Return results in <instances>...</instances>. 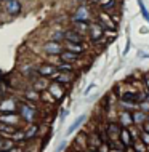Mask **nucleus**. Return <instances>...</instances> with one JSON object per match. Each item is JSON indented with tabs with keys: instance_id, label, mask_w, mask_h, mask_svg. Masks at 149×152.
<instances>
[{
	"instance_id": "obj_1",
	"label": "nucleus",
	"mask_w": 149,
	"mask_h": 152,
	"mask_svg": "<svg viewBox=\"0 0 149 152\" xmlns=\"http://www.w3.org/2000/svg\"><path fill=\"white\" fill-rule=\"evenodd\" d=\"M37 115V110L32 102H21L19 104V117H23L26 122H32Z\"/></svg>"
},
{
	"instance_id": "obj_2",
	"label": "nucleus",
	"mask_w": 149,
	"mask_h": 152,
	"mask_svg": "<svg viewBox=\"0 0 149 152\" xmlns=\"http://www.w3.org/2000/svg\"><path fill=\"white\" fill-rule=\"evenodd\" d=\"M90 39L93 40V42H99V40L103 39V32H104V27L101 26L99 23H95V24H90Z\"/></svg>"
},
{
	"instance_id": "obj_3",
	"label": "nucleus",
	"mask_w": 149,
	"mask_h": 152,
	"mask_svg": "<svg viewBox=\"0 0 149 152\" xmlns=\"http://www.w3.org/2000/svg\"><path fill=\"white\" fill-rule=\"evenodd\" d=\"M43 51L47 53V55H61V51H63V45L59 42H55V40H50L43 45Z\"/></svg>"
},
{
	"instance_id": "obj_4",
	"label": "nucleus",
	"mask_w": 149,
	"mask_h": 152,
	"mask_svg": "<svg viewBox=\"0 0 149 152\" xmlns=\"http://www.w3.org/2000/svg\"><path fill=\"white\" fill-rule=\"evenodd\" d=\"M64 40L66 42H71V43H82L84 42V34L77 32L76 29L64 31Z\"/></svg>"
},
{
	"instance_id": "obj_5",
	"label": "nucleus",
	"mask_w": 149,
	"mask_h": 152,
	"mask_svg": "<svg viewBox=\"0 0 149 152\" xmlns=\"http://www.w3.org/2000/svg\"><path fill=\"white\" fill-rule=\"evenodd\" d=\"M5 10L8 15L11 16H16L21 13V2H18V0H7L5 2Z\"/></svg>"
},
{
	"instance_id": "obj_6",
	"label": "nucleus",
	"mask_w": 149,
	"mask_h": 152,
	"mask_svg": "<svg viewBox=\"0 0 149 152\" xmlns=\"http://www.w3.org/2000/svg\"><path fill=\"white\" fill-rule=\"evenodd\" d=\"M47 90H48V93L51 94V96H55V99H61V98L64 96V88H63V85L58 83V82L50 83Z\"/></svg>"
},
{
	"instance_id": "obj_7",
	"label": "nucleus",
	"mask_w": 149,
	"mask_h": 152,
	"mask_svg": "<svg viewBox=\"0 0 149 152\" xmlns=\"http://www.w3.org/2000/svg\"><path fill=\"white\" fill-rule=\"evenodd\" d=\"M51 79L58 82V83H61V85H66V83H69V82L72 80V72H61V71H56L55 74L51 75Z\"/></svg>"
},
{
	"instance_id": "obj_8",
	"label": "nucleus",
	"mask_w": 149,
	"mask_h": 152,
	"mask_svg": "<svg viewBox=\"0 0 149 152\" xmlns=\"http://www.w3.org/2000/svg\"><path fill=\"white\" fill-rule=\"evenodd\" d=\"M56 71H58L56 66L55 64H50V63L42 64V66H39V67H37V72H39L42 77H47V79H48V77H51Z\"/></svg>"
},
{
	"instance_id": "obj_9",
	"label": "nucleus",
	"mask_w": 149,
	"mask_h": 152,
	"mask_svg": "<svg viewBox=\"0 0 149 152\" xmlns=\"http://www.w3.org/2000/svg\"><path fill=\"white\" fill-rule=\"evenodd\" d=\"M59 58H61L63 63L74 64V63H77V61L80 59V55H79V53H72V51H69V50H63V51H61V55H59Z\"/></svg>"
},
{
	"instance_id": "obj_10",
	"label": "nucleus",
	"mask_w": 149,
	"mask_h": 152,
	"mask_svg": "<svg viewBox=\"0 0 149 152\" xmlns=\"http://www.w3.org/2000/svg\"><path fill=\"white\" fill-rule=\"evenodd\" d=\"M72 19H74V21H88V19H90V11H88V8L84 7V5L79 7Z\"/></svg>"
},
{
	"instance_id": "obj_11",
	"label": "nucleus",
	"mask_w": 149,
	"mask_h": 152,
	"mask_svg": "<svg viewBox=\"0 0 149 152\" xmlns=\"http://www.w3.org/2000/svg\"><path fill=\"white\" fill-rule=\"evenodd\" d=\"M19 117L16 115L15 112H3L0 114V122L2 123H8V125H15V123H18Z\"/></svg>"
},
{
	"instance_id": "obj_12",
	"label": "nucleus",
	"mask_w": 149,
	"mask_h": 152,
	"mask_svg": "<svg viewBox=\"0 0 149 152\" xmlns=\"http://www.w3.org/2000/svg\"><path fill=\"white\" fill-rule=\"evenodd\" d=\"M98 21H99V24H101L104 29H106V27H111V29H114V27H115V24H114V21H112V15H111V18H109V15L99 13Z\"/></svg>"
},
{
	"instance_id": "obj_13",
	"label": "nucleus",
	"mask_w": 149,
	"mask_h": 152,
	"mask_svg": "<svg viewBox=\"0 0 149 152\" xmlns=\"http://www.w3.org/2000/svg\"><path fill=\"white\" fill-rule=\"evenodd\" d=\"M119 138H120L122 144L125 146V147H130L131 142H133V139H131V134H130V131H128V130H120V134H119Z\"/></svg>"
},
{
	"instance_id": "obj_14",
	"label": "nucleus",
	"mask_w": 149,
	"mask_h": 152,
	"mask_svg": "<svg viewBox=\"0 0 149 152\" xmlns=\"http://www.w3.org/2000/svg\"><path fill=\"white\" fill-rule=\"evenodd\" d=\"M48 82H47V77H42V79H37L34 80V83H32V87H34V90H37V91H43V90L48 88Z\"/></svg>"
},
{
	"instance_id": "obj_15",
	"label": "nucleus",
	"mask_w": 149,
	"mask_h": 152,
	"mask_svg": "<svg viewBox=\"0 0 149 152\" xmlns=\"http://www.w3.org/2000/svg\"><path fill=\"white\" fill-rule=\"evenodd\" d=\"M66 50L72 51V53H79V55H82V53L85 51V47L82 43H71V42H66Z\"/></svg>"
},
{
	"instance_id": "obj_16",
	"label": "nucleus",
	"mask_w": 149,
	"mask_h": 152,
	"mask_svg": "<svg viewBox=\"0 0 149 152\" xmlns=\"http://www.w3.org/2000/svg\"><path fill=\"white\" fill-rule=\"evenodd\" d=\"M16 131V128L13 125H8V123H2L0 122V134H8V136H11Z\"/></svg>"
},
{
	"instance_id": "obj_17",
	"label": "nucleus",
	"mask_w": 149,
	"mask_h": 152,
	"mask_svg": "<svg viewBox=\"0 0 149 152\" xmlns=\"http://www.w3.org/2000/svg\"><path fill=\"white\" fill-rule=\"evenodd\" d=\"M74 27H76L77 32L84 34V32L90 29V24H88V21H74Z\"/></svg>"
},
{
	"instance_id": "obj_18",
	"label": "nucleus",
	"mask_w": 149,
	"mask_h": 152,
	"mask_svg": "<svg viewBox=\"0 0 149 152\" xmlns=\"http://www.w3.org/2000/svg\"><path fill=\"white\" fill-rule=\"evenodd\" d=\"M85 117H87V115H80V117H77V118H76V122H74L72 125H71V126H69V128H68V134H72L74 131H76V130L79 128V126H80L82 123L85 122Z\"/></svg>"
},
{
	"instance_id": "obj_19",
	"label": "nucleus",
	"mask_w": 149,
	"mask_h": 152,
	"mask_svg": "<svg viewBox=\"0 0 149 152\" xmlns=\"http://www.w3.org/2000/svg\"><path fill=\"white\" fill-rule=\"evenodd\" d=\"M56 69L61 72H74V66L71 63H63V61H61V64L56 66Z\"/></svg>"
},
{
	"instance_id": "obj_20",
	"label": "nucleus",
	"mask_w": 149,
	"mask_h": 152,
	"mask_svg": "<svg viewBox=\"0 0 149 152\" xmlns=\"http://www.w3.org/2000/svg\"><path fill=\"white\" fill-rule=\"evenodd\" d=\"M138 7H139V11H141V15H143V18L146 19V21L149 23V11H148V8L144 7V3H143V0H138Z\"/></svg>"
},
{
	"instance_id": "obj_21",
	"label": "nucleus",
	"mask_w": 149,
	"mask_h": 152,
	"mask_svg": "<svg viewBox=\"0 0 149 152\" xmlns=\"http://www.w3.org/2000/svg\"><path fill=\"white\" fill-rule=\"evenodd\" d=\"M37 131H39V126H37V125H32L29 130L24 131V134H26V139L32 138V136H35V134H37Z\"/></svg>"
},
{
	"instance_id": "obj_22",
	"label": "nucleus",
	"mask_w": 149,
	"mask_h": 152,
	"mask_svg": "<svg viewBox=\"0 0 149 152\" xmlns=\"http://www.w3.org/2000/svg\"><path fill=\"white\" fill-rule=\"evenodd\" d=\"M146 120H148V118H146V115H144L143 112H135L133 114V122L135 123H138V122H143L144 123Z\"/></svg>"
},
{
	"instance_id": "obj_23",
	"label": "nucleus",
	"mask_w": 149,
	"mask_h": 152,
	"mask_svg": "<svg viewBox=\"0 0 149 152\" xmlns=\"http://www.w3.org/2000/svg\"><path fill=\"white\" fill-rule=\"evenodd\" d=\"M120 120L125 123V125H130V123H133V118H131V115L128 112H125V114H120Z\"/></svg>"
},
{
	"instance_id": "obj_24",
	"label": "nucleus",
	"mask_w": 149,
	"mask_h": 152,
	"mask_svg": "<svg viewBox=\"0 0 149 152\" xmlns=\"http://www.w3.org/2000/svg\"><path fill=\"white\" fill-rule=\"evenodd\" d=\"M26 96L29 98V99H32V101H39V93H37V90H31V91H27L26 93Z\"/></svg>"
},
{
	"instance_id": "obj_25",
	"label": "nucleus",
	"mask_w": 149,
	"mask_h": 152,
	"mask_svg": "<svg viewBox=\"0 0 149 152\" xmlns=\"http://www.w3.org/2000/svg\"><path fill=\"white\" fill-rule=\"evenodd\" d=\"M13 147H15V141H10V139H5V141H3V146H2L3 151H10V149H13Z\"/></svg>"
},
{
	"instance_id": "obj_26",
	"label": "nucleus",
	"mask_w": 149,
	"mask_h": 152,
	"mask_svg": "<svg viewBox=\"0 0 149 152\" xmlns=\"http://www.w3.org/2000/svg\"><path fill=\"white\" fill-rule=\"evenodd\" d=\"M92 2H93V3H96V5H99V7L103 8V10H104V8L109 5L111 2H114V0H92Z\"/></svg>"
},
{
	"instance_id": "obj_27",
	"label": "nucleus",
	"mask_w": 149,
	"mask_h": 152,
	"mask_svg": "<svg viewBox=\"0 0 149 152\" xmlns=\"http://www.w3.org/2000/svg\"><path fill=\"white\" fill-rule=\"evenodd\" d=\"M51 40H55V42H59V40H64V32H55L51 37Z\"/></svg>"
},
{
	"instance_id": "obj_28",
	"label": "nucleus",
	"mask_w": 149,
	"mask_h": 152,
	"mask_svg": "<svg viewBox=\"0 0 149 152\" xmlns=\"http://www.w3.org/2000/svg\"><path fill=\"white\" fill-rule=\"evenodd\" d=\"M135 149L139 151V152H144V146L141 144V141H136V142H135Z\"/></svg>"
},
{
	"instance_id": "obj_29",
	"label": "nucleus",
	"mask_w": 149,
	"mask_h": 152,
	"mask_svg": "<svg viewBox=\"0 0 149 152\" xmlns=\"http://www.w3.org/2000/svg\"><path fill=\"white\" fill-rule=\"evenodd\" d=\"M143 139H144V144H149V133L144 131V133H143Z\"/></svg>"
},
{
	"instance_id": "obj_30",
	"label": "nucleus",
	"mask_w": 149,
	"mask_h": 152,
	"mask_svg": "<svg viewBox=\"0 0 149 152\" xmlns=\"http://www.w3.org/2000/svg\"><path fill=\"white\" fill-rule=\"evenodd\" d=\"M143 128H144V131H146V133H149V120H146L143 123Z\"/></svg>"
},
{
	"instance_id": "obj_31",
	"label": "nucleus",
	"mask_w": 149,
	"mask_h": 152,
	"mask_svg": "<svg viewBox=\"0 0 149 152\" xmlns=\"http://www.w3.org/2000/svg\"><path fill=\"white\" fill-rule=\"evenodd\" d=\"M144 83H146V88L149 90V74H146V75H144Z\"/></svg>"
},
{
	"instance_id": "obj_32",
	"label": "nucleus",
	"mask_w": 149,
	"mask_h": 152,
	"mask_svg": "<svg viewBox=\"0 0 149 152\" xmlns=\"http://www.w3.org/2000/svg\"><path fill=\"white\" fill-rule=\"evenodd\" d=\"M8 152H23V147H13V149H10Z\"/></svg>"
},
{
	"instance_id": "obj_33",
	"label": "nucleus",
	"mask_w": 149,
	"mask_h": 152,
	"mask_svg": "<svg viewBox=\"0 0 149 152\" xmlns=\"http://www.w3.org/2000/svg\"><path fill=\"white\" fill-rule=\"evenodd\" d=\"M64 146H66V142H61V144H59V147L56 149V152H61V151L64 149Z\"/></svg>"
},
{
	"instance_id": "obj_34",
	"label": "nucleus",
	"mask_w": 149,
	"mask_h": 152,
	"mask_svg": "<svg viewBox=\"0 0 149 152\" xmlns=\"http://www.w3.org/2000/svg\"><path fill=\"white\" fill-rule=\"evenodd\" d=\"M3 141H5V139H3V136H2V134H0V151H2V146H3Z\"/></svg>"
},
{
	"instance_id": "obj_35",
	"label": "nucleus",
	"mask_w": 149,
	"mask_h": 152,
	"mask_svg": "<svg viewBox=\"0 0 149 152\" xmlns=\"http://www.w3.org/2000/svg\"><path fill=\"white\" fill-rule=\"evenodd\" d=\"M93 88H95V85H90V87L87 88V91H85V94H88V93H90V90H93Z\"/></svg>"
},
{
	"instance_id": "obj_36",
	"label": "nucleus",
	"mask_w": 149,
	"mask_h": 152,
	"mask_svg": "<svg viewBox=\"0 0 149 152\" xmlns=\"http://www.w3.org/2000/svg\"><path fill=\"white\" fill-rule=\"evenodd\" d=\"M111 152H122V151H115V149H112V151H111Z\"/></svg>"
},
{
	"instance_id": "obj_37",
	"label": "nucleus",
	"mask_w": 149,
	"mask_h": 152,
	"mask_svg": "<svg viewBox=\"0 0 149 152\" xmlns=\"http://www.w3.org/2000/svg\"><path fill=\"white\" fill-rule=\"evenodd\" d=\"M0 152H8V151H3V149H2V151H0Z\"/></svg>"
},
{
	"instance_id": "obj_38",
	"label": "nucleus",
	"mask_w": 149,
	"mask_h": 152,
	"mask_svg": "<svg viewBox=\"0 0 149 152\" xmlns=\"http://www.w3.org/2000/svg\"><path fill=\"white\" fill-rule=\"evenodd\" d=\"M88 152H96V151H88Z\"/></svg>"
},
{
	"instance_id": "obj_39",
	"label": "nucleus",
	"mask_w": 149,
	"mask_h": 152,
	"mask_svg": "<svg viewBox=\"0 0 149 152\" xmlns=\"http://www.w3.org/2000/svg\"><path fill=\"white\" fill-rule=\"evenodd\" d=\"M0 2H2V0H0ZM3 2H7V0H3Z\"/></svg>"
},
{
	"instance_id": "obj_40",
	"label": "nucleus",
	"mask_w": 149,
	"mask_h": 152,
	"mask_svg": "<svg viewBox=\"0 0 149 152\" xmlns=\"http://www.w3.org/2000/svg\"><path fill=\"white\" fill-rule=\"evenodd\" d=\"M148 120H149V117H148Z\"/></svg>"
}]
</instances>
